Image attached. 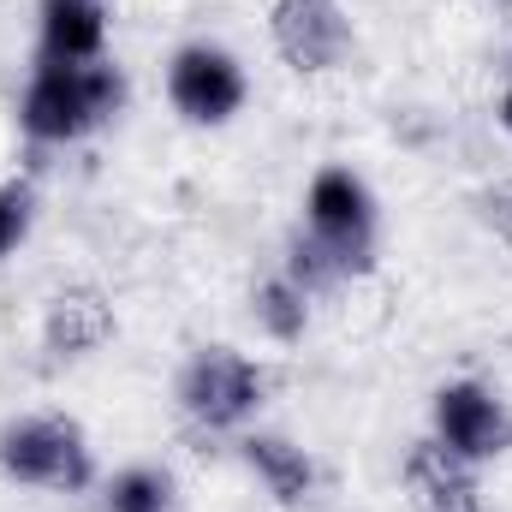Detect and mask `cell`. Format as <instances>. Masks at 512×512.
I'll list each match as a JSON object with an SVG mask.
<instances>
[{
  "label": "cell",
  "instance_id": "obj_1",
  "mask_svg": "<svg viewBox=\"0 0 512 512\" xmlns=\"http://www.w3.org/2000/svg\"><path fill=\"white\" fill-rule=\"evenodd\" d=\"M126 102V78L108 60L90 66H42L24 90V131L36 143H72L102 120H114Z\"/></svg>",
  "mask_w": 512,
  "mask_h": 512
},
{
  "label": "cell",
  "instance_id": "obj_5",
  "mask_svg": "<svg viewBox=\"0 0 512 512\" xmlns=\"http://www.w3.org/2000/svg\"><path fill=\"white\" fill-rule=\"evenodd\" d=\"M167 96L191 126H227L245 108V72H239V60L227 48L191 42L167 66Z\"/></svg>",
  "mask_w": 512,
  "mask_h": 512
},
{
  "label": "cell",
  "instance_id": "obj_11",
  "mask_svg": "<svg viewBox=\"0 0 512 512\" xmlns=\"http://www.w3.org/2000/svg\"><path fill=\"white\" fill-rule=\"evenodd\" d=\"M245 465L268 483V495H274L280 507H298V501H310V489H316V465H310L304 447H292L286 435H251V441H245Z\"/></svg>",
  "mask_w": 512,
  "mask_h": 512
},
{
  "label": "cell",
  "instance_id": "obj_10",
  "mask_svg": "<svg viewBox=\"0 0 512 512\" xmlns=\"http://www.w3.org/2000/svg\"><path fill=\"white\" fill-rule=\"evenodd\" d=\"M108 334H114V310H108L102 292L72 286V292H60V298L48 304V346H54V352L78 358V352H96Z\"/></svg>",
  "mask_w": 512,
  "mask_h": 512
},
{
  "label": "cell",
  "instance_id": "obj_7",
  "mask_svg": "<svg viewBox=\"0 0 512 512\" xmlns=\"http://www.w3.org/2000/svg\"><path fill=\"white\" fill-rule=\"evenodd\" d=\"M435 441L459 459H501L512 447V411L477 382H447L435 393Z\"/></svg>",
  "mask_w": 512,
  "mask_h": 512
},
{
  "label": "cell",
  "instance_id": "obj_12",
  "mask_svg": "<svg viewBox=\"0 0 512 512\" xmlns=\"http://www.w3.org/2000/svg\"><path fill=\"white\" fill-rule=\"evenodd\" d=\"M310 292L298 286V280H268L262 292H256V322L274 334V340H298L304 334V322H310V304H304Z\"/></svg>",
  "mask_w": 512,
  "mask_h": 512
},
{
  "label": "cell",
  "instance_id": "obj_14",
  "mask_svg": "<svg viewBox=\"0 0 512 512\" xmlns=\"http://www.w3.org/2000/svg\"><path fill=\"white\" fill-rule=\"evenodd\" d=\"M30 233V185H0V256Z\"/></svg>",
  "mask_w": 512,
  "mask_h": 512
},
{
  "label": "cell",
  "instance_id": "obj_15",
  "mask_svg": "<svg viewBox=\"0 0 512 512\" xmlns=\"http://www.w3.org/2000/svg\"><path fill=\"white\" fill-rule=\"evenodd\" d=\"M477 209H483L489 233H495V239H507V245H512V179H507V185H489V191L477 197Z\"/></svg>",
  "mask_w": 512,
  "mask_h": 512
},
{
  "label": "cell",
  "instance_id": "obj_4",
  "mask_svg": "<svg viewBox=\"0 0 512 512\" xmlns=\"http://www.w3.org/2000/svg\"><path fill=\"white\" fill-rule=\"evenodd\" d=\"M262 393H268V376L256 370L245 352H233V346H203L185 364V376H179V405L203 429L245 423L256 405H262Z\"/></svg>",
  "mask_w": 512,
  "mask_h": 512
},
{
  "label": "cell",
  "instance_id": "obj_13",
  "mask_svg": "<svg viewBox=\"0 0 512 512\" xmlns=\"http://www.w3.org/2000/svg\"><path fill=\"white\" fill-rule=\"evenodd\" d=\"M108 512H173V477L167 471H120L108 483Z\"/></svg>",
  "mask_w": 512,
  "mask_h": 512
},
{
  "label": "cell",
  "instance_id": "obj_8",
  "mask_svg": "<svg viewBox=\"0 0 512 512\" xmlns=\"http://www.w3.org/2000/svg\"><path fill=\"white\" fill-rule=\"evenodd\" d=\"M405 489H411V507L417 512H483L471 459H459L441 441H417L405 453Z\"/></svg>",
  "mask_w": 512,
  "mask_h": 512
},
{
  "label": "cell",
  "instance_id": "obj_3",
  "mask_svg": "<svg viewBox=\"0 0 512 512\" xmlns=\"http://www.w3.org/2000/svg\"><path fill=\"white\" fill-rule=\"evenodd\" d=\"M304 215H310V239L328 251V262L340 268V280L376 268V203H370V191H364L358 173L322 167L310 179Z\"/></svg>",
  "mask_w": 512,
  "mask_h": 512
},
{
  "label": "cell",
  "instance_id": "obj_2",
  "mask_svg": "<svg viewBox=\"0 0 512 512\" xmlns=\"http://www.w3.org/2000/svg\"><path fill=\"white\" fill-rule=\"evenodd\" d=\"M0 471L30 489L78 495L90 489V441L72 417H18L0 429Z\"/></svg>",
  "mask_w": 512,
  "mask_h": 512
},
{
  "label": "cell",
  "instance_id": "obj_6",
  "mask_svg": "<svg viewBox=\"0 0 512 512\" xmlns=\"http://www.w3.org/2000/svg\"><path fill=\"white\" fill-rule=\"evenodd\" d=\"M268 36L292 72H334L352 54V24L340 0H274Z\"/></svg>",
  "mask_w": 512,
  "mask_h": 512
},
{
  "label": "cell",
  "instance_id": "obj_16",
  "mask_svg": "<svg viewBox=\"0 0 512 512\" xmlns=\"http://www.w3.org/2000/svg\"><path fill=\"white\" fill-rule=\"evenodd\" d=\"M501 126L512 131V84H507V96H501Z\"/></svg>",
  "mask_w": 512,
  "mask_h": 512
},
{
  "label": "cell",
  "instance_id": "obj_9",
  "mask_svg": "<svg viewBox=\"0 0 512 512\" xmlns=\"http://www.w3.org/2000/svg\"><path fill=\"white\" fill-rule=\"evenodd\" d=\"M108 12L102 0H42V66H90L102 60Z\"/></svg>",
  "mask_w": 512,
  "mask_h": 512
}]
</instances>
